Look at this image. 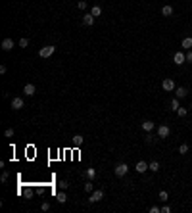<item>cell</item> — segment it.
<instances>
[{"label": "cell", "instance_id": "1", "mask_svg": "<svg viewBox=\"0 0 192 213\" xmlns=\"http://www.w3.org/2000/svg\"><path fill=\"white\" fill-rule=\"evenodd\" d=\"M113 173H115V177H125L129 173V165L127 163H117L115 169H113Z\"/></svg>", "mask_w": 192, "mask_h": 213}, {"label": "cell", "instance_id": "2", "mask_svg": "<svg viewBox=\"0 0 192 213\" xmlns=\"http://www.w3.org/2000/svg\"><path fill=\"white\" fill-rule=\"evenodd\" d=\"M54 52H56V46H42V48L39 50V56L40 58H50Z\"/></svg>", "mask_w": 192, "mask_h": 213}, {"label": "cell", "instance_id": "3", "mask_svg": "<svg viewBox=\"0 0 192 213\" xmlns=\"http://www.w3.org/2000/svg\"><path fill=\"white\" fill-rule=\"evenodd\" d=\"M102 198H104V190H94V192L90 194L89 202H90V204H96V202H100Z\"/></svg>", "mask_w": 192, "mask_h": 213}, {"label": "cell", "instance_id": "4", "mask_svg": "<svg viewBox=\"0 0 192 213\" xmlns=\"http://www.w3.org/2000/svg\"><path fill=\"white\" fill-rule=\"evenodd\" d=\"M169 134H171V129H169L167 125H159V127H158V136H159V138H167Z\"/></svg>", "mask_w": 192, "mask_h": 213}, {"label": "cell", "instance_id": "5", "mask_svg": "<svg viewBox=\"0 0 192 213\" xmlns=\"http://www.w3.org/2000/svg\"><path fill=\"white\" fill-rule=\"evenodd\" d=\"M162 88L165 92H171V90H175V83H173V79H163V83H162Z\"/></svg>", "mask_w": 192, "mask_h": 213}, {"label": "cell", "instance_id": "6", "mask_svg": "<svg viewBox=\"0 0 192 213\" xmlns=\"http://www.w3.org/2000/svg\"><path fill=\"white\" fill-rule=\"evenodd\" d=\"M134 169H137V173H146V171L150 169V163H146V161H138L137 165H134Z\"/></svg>", "mask_w": 192, "mask_h": 213}, {"label": "cell", "instance_id": "7", "mask_svg": "<svg viewBox=\"0 0 192 213\" xmlns=\"http://www.w3.org/2000/svg\"><path fill=\"white\" fill-rule=\"evenodd\" d=\"M0 46H2V50H4V52H10V50H12L15 44H14V40H12V39H4Z\"/></svg>", "mask_w": 192, "mask_h": 213}, {"label": "cell", "instance_id": "8", "mask_svg": "<svg viewBox=\"0 0 192 213\" xmlns=\"http://www.w3.org/2000/svg\"><path fill=\"white\" fill-rule=\"evenodd\" d=\"M23 106H25L23 98H14V100H12V110H15V111H17V110H21Z\"/></svg>", "mask_w": 192, "mask_h": 213}, {"label": "cell", "instance_id": "9", "mask_svg": "<svg viewBox=\"0 0 192 213\" xmlns=\"http://www.w3.org/2000/svg\"><path fill=\"white\" fill-rule=\"evenodd\" d=\"M173 61H175V64H177V65H183L184 61H186V56L183 54V52H177V54L173 56Z\"/></svg>", "mask_w": 192, "mask_h": 213}, {"label": "cell", "instance_id": "10", "mask_svg": "<svg viewBox=\"0 0 192 213\" xmlns=\"http://www.w3.org/2000/svg\"><path fill=\"white\" fill-rule=\"evenodd\" d=\"M23 92H25L27 96H33L35 92H37V88H35V85H31V83H27V85L23 86Z\"/></svg>", "mask_w": 192, "mask_h": 213}, {"label": "cell", "instance_id": "11", "mask_svg": "<svg viewBox=\"0 0 192 213\" xmlns=\"http://www.w3.org/2000/svg\"><path fill=\"white\" fill-rule=\"evenodd\" d=\"M186 94H188V90H186L184 86H177V88H175V96H177V98H184Z\"/></svg>", "mask_w": 192, "mask_h": 213}, {"label": "cell", "instance_id": "12", "mask_svg": "<svg viewBox=\"0 0 192 213\" xmlns=\"http://www.w3.org/2000/svg\"><path fill=\"white\" fill-rule=\"evenodd\" d=\"M83 23H85L87 27H90V25L94 23V15H92V14H87V15H83Z\"/></svg>", "mask_w": 192, "mask_h": 213}, {"label": "cell", "instance_id": "13", "mask_svg": "<svg viewBox=\"0 0 192 213\" xmlns=\"http://www.w3.org/2000/svg\"><path fill=\"white\" fill-rule=\"evenodd\" d=\"M140 127H142V131H146V133H152V129H154L156 125H154L152 121H142V123H140Z\"/></svg>", "mask_w": 192, "mask_h": 213}, {"label": "cell", "instance_id": "14", "mask_svg": "<svg viewBox=\"0 0 192 213\" xmlns=\"http://www.w3.org/2000/svg\"><path fill=\"white\" fill-rule=\"evenodd\" d=\"M162 15H165V17H171V15H173V6H163V8H162Z\"/></svg>", "mask_w": 192, "mask_h": 213}, {"label": "cell", "instance_id": "15", "mask_svg": "<svg viewBox=\"0 0 192 213\" xmlns=\"http://www.w3.org/2000/svg\"><path fill=\"white\" fill-rule=\"evenodd\" d=\"M56 200H58V204H65V202H67L65 192H58V194H56Z\"/></svg>", "mask_w": 192, "mask_h": 213}, {"label": "cell", "instance_id": "16", "mask_svg": "<svg viewBox=\"0 0 192 213\" xmlns=\"http://www.w3.org/2000/svg\"><path fill=\"white\" fill-rule=\"evenodd\" d=\"M83 142H85V138H83V134H75V136H73V146H81Z\"/></svg>", "mask_w": 192, "mask_h": 213}, {"label": "cell", "instance_id": "17", "mask_svg": "<svg viewBox=\"0 0 192 213\" xmlns=\"http://www.w3.org/2000/svg\"><path fill=\"white\" fill-rule=\"evenodd\" d=\"M85 177H87V179H94V177H96V169H92V167H89V169H87L85 171Z\"/></svg>", "mask_w": 192, "mask_h": 213}, {"label": "cell", "instance_id": "18", "mask_svg": "<svg viewBox=\"0 0 192 213\" xmlns=\"http://www.w3.org/2000/svg\"><path fill=\"white\" fill-rule=\"evenodd\" d=\"M183 48H184V50H190V48H192V37H186V39L183 40Z\"/></svg>", "mask_w": 192, "mask_h": 213}, {"label": "cell", "instance_id": "19", "mask_svg": "<svg viewBox=\"0 0 192 213\" xmlns=\"http://www.w3.org/2000/svg\"><path fill=\"white\" fill-rule=\"evenodd\" d=\"M181 108V104H179V98H173V100H171V110L173 111H177Z\"/></svg>", "mask_w": 192, "mask_h": 213}, {"label": "cell", "instance_id": "20", "mask_svg": "<svg viewBox=\"0 0 192 213\" xmlns=\"http://www.w3.org/2000/svg\"><path fill=\"white\" fill-rule=\"evenodd\" d=\"M90 14L94 15V17H98V15H102V8H100V6H92V10H90Z\"/></svg>", "mask_w": 192, "mask_h": 213}, {"label": "cell", "instance_id": "21", "mask_svg": "<svg viewBox=\"0 0 192 213\" xmlns=\"http://www.w3.org/2000/svg\"><path fill=\"white\" fill-rule=\"evenodd\" d=\"M83 188H85V192H87V194H89V192H92V190H94V184L90 183V179H89V183H87L85 186H83Z\"/></svg>", "mask_w": 192, "mask_h": 213}, {"label": "cell", "instance_id": "22", "mask_svg": "<svg viewBox=\"0 0 192 213\" xmlns=\"http://www.w3.org/2000/svg\"><path fill=\"white\" fill-rule=\"evenodd\" d=\"M150 171H159V161H150Z\"/></svg>", "mask_w": 192, "mask_h": 213}, {"label": "cell", "instance_id": "23", "mask_svg": "<svg viewBox=\"0 0 192 213\" xmlns=\"http://www.w3.org/2000/svg\"><path fill=\"white\" fill-rule=\"evenodd\" d=\"M87 6H89L87 0H79V4H77V8H79V10H87Z\"/></svg>", "mask_w": 192, "mask_h": 213}, {"label": "cell", "instance_id": "24", "mask_svg": "<svg viewBox=\"0 0 192 213\" xmlns=\"http://www.w3.org/2000/svg\"><path fill=\"white\" fill-rule=\"evenodd\" d=\"M188 152V144H181L179 146V154H186Z\"/></svg>", "mask_w": 192, "mask_h": 213}, {"label": "cell", "instance_id": "25", "mask_svg": "<svg viewBox=\"0 0 192 213\" xmlns=\"http://www.w3.org/2000/svg\"><path fill=\"white\" fill-rule=\"evenodd\" d=\"M177 113H179V117H184L186 113H188V110H186V108H179V110H177Z\"/></svg>", "mask_w": 192, "mask_h": 213}, {"label": "cell", "instance_id": "26", "mask_svg": "<svg viewBox=\"0 0 192 213\" xmlns=\"http://www.w3.org/2000/svg\"><path fill=\"white\" fill-rule=\"evenodd\" d=\"M167 198H169V194H167V192H165V190H162V192H159V200L167 202Z\"/></svg>", "mask_w": 192, "mask_h": 213}, {"label": "cell", "instance_id": "27", "mask_svg": "<svg viewBox=\"0 0 192 213\" xmlns=\"http://www.w3.org/2000/svg\"><path fill=\"white\" fill-rule=\"evenodd\" d=\"M19 46H21V48H27V46H29V40H27V39H21V40H19Z\"/></svg>", "mask_w": 192, "mask_h": 213}, {"label": "cell", "instance_id": "28", "mask_svg": "<svg viewBox=\"0 0 192 213\" xmlns=\"http://www.w3.org/2000/svg\"><path fill=\"white\" fill-rule=\"evenodd\" d=\"M58 184H60V188H61V190H65L67 186H69V183H67V180H60Z\"/></svg>", "mask_w": 192, "mask_h": 213}, {"label": "cell", "instance_id": "29", "mask_svg": "<svg viewBox=\"0 0 192 213\" xmlns=\"http://www.w3.org/2000/svg\"><path fill=\"white\" fill-rule=\"evenodd\" d=\"M4 134H6L8 138H12V136H14V129H6V131H4Z\"/></svg>", "mask_w": 192, "mask_h": 213}, {"label": "cell", "instance_id": "30", "mask_svg": "<svg viewBox=\"0 0 192 213\" xmlns=\"http://www.w3.org/2000/svg\"><path fill=\"white\" fill-rule=\"evenodd\" d=\"M8 171H4V173H2V177H0V180H2V183H6V180H8Z\"/></svg>", "mask_w": 192, "mask_h": 213}, {"label": "cell", "instance_id": "31", "mask_svg": "<svg viewBox=\"0 0 192 213\" xmlns=\"http://www.w3.org/2000/svg\"><path fill=\"white\" fill-rule=\"evenodd\" d=\"M40 209H42V211H48V209H50V204H48V202H44V204L40 205Z\"/></svg>", "mask_w": 192, "mask_h": 213}, {"label": "cell", "instance_id": "32", "mask_svg": "<svg viewBox=\"0 0 192 213\" xmlns=\"http://www.w3.org/2000/svg\"><path fill=\"white\" fill-rule=\"evenodd\" d=\"M150 211H152V213H159V211H162V207H158V205H152V207H150Z\"/></svg>", "mask_w": 192, "mask_h": 213}, {"label": "cell", "instance_id": "33", "mask_svg": "<svg viewBox=\"0 0 192 213\" xmlns=\"http://www.w3.org/2000/svg\"><path fill=\"white\" fill-rule=\"evenodd\" d=\"M162 213H171V207L169 205H163L162 207Z\"/></svg>", "mask_w": 192, "mask_h": 213}, {"label": "cell", "instance_id": "34", "mask_svg": "<svg viewBox=\"0 0 192 213\" xmlns=\"http://www.w3.org/2000/svg\"><path fill=\"white\" fill-rule=\"evenodd\" d=\"M144 140H146V142L150 144V142H152V134H150V133H148V134H146V136H144Z\"/></svg>", "mask_w": 192, "mask_h": 213}, {"label": "cell", "instance_id": "35", "mask_svg": "<svg viewBox=\"0 0 192 213\" xmlns=\"http://www.w3.org/2000/svg\"><path fill=\"white\" fill-rule=\"evenodd\" d=\"M186 60L192 61V50H188V54H186Z\"/></svg>", "mask_w": 192, "mask_h": 213}, {"label": "cell", "instance_id": "36", "mask_svg": "<svg viewBox=\"0 0 192 213\" xmlns=\"http://www.w3.org/2000/svg\"><path fill=\"white\" fill-rule=\"evenodd\" d=\"M190 113H192V108H190Z\"/></svg>", "mask_w": 192, "mask_h": 213}]
</instances>
